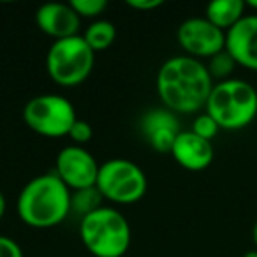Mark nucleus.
<instances>
[{"instance_id": "1", "label": "nucleus", "mask_w": 257, "mask_h": 257, "mask_svg": "<svg viewBox=\"0 0 257 257\" xmlns=\"http://www.w3.org/2000/svg\"><path fill=\"white\" fill-rule=\"evenodd\" d=\"M213 79L206 65L192 57H173L157 72V93L173 113H196L206 107Z\"/></svg>"}, {"instance_id": "2", "label": "nucleus", "mask_w": 257, "mask_h": 257, "mask_svg": "<svg viewBox=\"0 0 257 257\" xmlns=\"http://www.w3.org/2000/svg\"><path fill=\"white\" fill-rule=\"evenodd\" d=\"M16 210L30 227H55L71 213V190L55 173L36 176L22 189Z\"/></svg>"}, {"instance_id": "3", "label": "nucleus", "mask_w": 257, "mask_h": 257, "mask_svg": "<svg viewBox=\"0 0 257 257\" xmlns=\"http://www.w3.org/2000/svg\"><path fill=\"white\" fill-rule=\"evenodd\" d=\"M206 113L225 131H239L257 116V90L245 79L229 78L213 85Z\"/></svg>"}, {"instance_id": "4", "label": "nucleus", "mask_w": 257, "mask_h": 257, "mask_svg": "<svg viewBox=\"0 0 257 257\" xmlns=\"http://www.w3.org/2000/svg\"><path fill=\"white\" fill-rule=\"evenodd\" d=\"M79 238L93 257H121L131 245V225L118 210L100 206L81 218Z\"/></svg>"}, {"instance_id": "5", "label": "nucleus", "mask_w": 257, "mask_h": 257, "mask_svg": "<svg viewBox=\"0 0 257 257\" xmlns=\"http://www.w3.org/2000/svg\"><path fill=\"white\" fill-rule=\"evenodd\" d=\"M95 51L86 44L83 36L55 41L46 55V71L55 83L76 86L90 76L95 64Z\"/></svg>"}, {"instance_id": "6", "label": "nucleus", "mask_w": 257, "mask_h": 257, "mask_svg": "<svg viewBox=\"0 0 257 257\" xmlns=\"http://www.w3.org/2000/svg\"><path fill=\"white\" fill-rule=\"evenodd\" d=\"M95 187L100 196L111 203L133 204L147 192V176L133 161L111 159L100 164Z\"/></svg>"}, {"instance_id": "7", "label": "nucleus", "mask_w": 257, "mask_h": 257, "mask_svg": "<svg viewBox=\"0 0 257 257\" xmlns=\"http://www.w3.org/2000/svg\"><path fill=\"white\" fill-rule=\"evenodd\" d=\"M23 120L27 127L44 138L69 136L74 125L76 111L69 99L57 93H43L32 97L23 107Z\"/></svg>"}, {"instance_id": "8", "label": "nucleus", "mask_w": 257, "mask_h": 257, "mask_svg": "<svg viewBox=\"0 0 257 257\" xmlns=\"http://www.w3.org/2000/svg\"><path fill=\"white\" fill-rule=\"evenodd\" d=\"M99 168L100 166L88 150L71 145L62 148L57 155L55 175L67 185L69 190H83L95 187Z\"/></svg>"}, {"instance_id": "9", "label": "nucleus", "mask_w": 257, "mask_h": 257, "mask_svg": "<svg viewBox=\"0 0 257 257\" xmlns=\"http://www.w3.org/2000/svg\"><path fill=\"white\" fill-rule=\"evenodd\" d=\"M178 44L192 58H211L225 50V32L206 18H189L178 27Z\"/></svg>"}, {"instance_id": "10", "label": "nucleus", "mask_w": 257, "mask_h": 257, "mask_svg": "<svg viewBox=\"0 0 257 257\" xmlns=\"http://www.w3.org/2000/svg\"><path fill=\"white\" fill-rule=\"evenodd\" d=\"M225 51L238 65L257 71V15H245L225 32Z\"/></svg>"}, {"instance_id": "11", "label": "nucleus", "mask_w": 257, "mask_h": 257, "mask_svg": "<svg viewBox=\"0 0 257 257\" xmlns=\"http://www.w3.org/2000/svg\"><path fill=\"white\" fill-rule=\"evenodd\" d=\"M141 133L154 150L166 154L171 152L173 143L182 133V128L176 113L169 111L168 107H155L147 111L141 118Z\"/></svg>"}, {"instance_id": "12", "label": "nucleus", "mask_w": 257, "mask_h": 257, "mask_svg": "<svg viewBox=\"0 0 257 257\" xmlns=\"http://www.w3.org/2000/svg\"><path fill=\"white\" fill-rule=\"evenodd\" d=\"M36 23L41 29V32L53 37L55 41H60L79 36L78 30L81 25V18L71 8V4L48 2L37 9Z\"/></svg>"}, {"instance_id": "13", "label": "nucleus", "mask_w": 257, "mask_h": 257, "mask_svg": "<svg viewBox=\"0 0 257 257\" xmlns=\"http://www.w3.org/2000/svg\"><path fill=\"white\" fill-rule=\"evenodd\" d=\"M169 154L175 157L182 168L189 171H203L213 161V147L211 141L203 140L192 131H182L173 143Z\"/></svg>"}, {"instance_id": "14", "label": "nucleus", "mask_w": 257, "mask_h": 257, "mask_svg": "<svg viewBox=\"0 0 257 257\" xmlns=\"http://www.w3.org/2000/svg\"><path fill=\"white\" fill-rule=\"evenodd\" d=\"M243 13H245V2L243 0H213L206 6V16L204 18L220 30L227 32L245 16Z\"/></svg>"}, {"instance_id": "15", "label": "nucleus", "mask_w": 257, "mask_h": 257, "mask_svg": "<svg viewBox=\"0 0 257 257\" xmlns=\"http://www.w3.org/2000/svg\"><path fill=\"white\" fill-rule=\"evenodd\" d=\"M114 37H116V29L111 22L106 20H97L93 22L88 29L83 34V39L86 41L90 48L93 51H104L114 43Z\"/></svg>"}, {"instance_id": "16", "label": "nucleus", "mask_w": 257, "mask_h": 257, "mask_svg": "<svg viewBox=\"0 0 257 257\" xmlns=\"http://www.w3.org/2000/svg\"><path fill=\"white\" fill-rule=\"evenodd\" d=\"M100 199H102V196L97 190V187L74 190V194H71V211H76L83 218L85 215L100 208Z\"/></svg>"}, {"instance_id": "17", "label": "nucleus", "mask_w": 257, "mask_h": 257, "mask_svg": "<svg viewBox=\"0 0 257 257\" xmlns=\"http://www.w3.org/2000/svg\"><path fill=\"white\" fill-rule=\"evenodd\" d=\"M236 65L238 64L234 62V58H232L225 50H222L220 53L213 55V57L210 58L206 69H208V72H210L211 79L218 78L220 81H225V79H229V76L232 74Z\"/></svg>"}, {"instance_id": "18", "label": "nucleus", "mask_w": 257, "mask_h": 257, "mask_svg": "<svg viewBox=\"0 0 257 257\" xmlns=\"http://www.w3.org/2000/svg\"><path fill=\"white\" fill-rule=\"evenodd\" d=\"M69 4L78 13L79 18H97L107 8L106 0H71Z\"/></svg>"}, {"instance_id": "19", "label": "nucleus", "mask_w": 257, "mask_h": 257, "mask_svg": "<svg viewBox=\"0 0 257 257\" xmlns=\"http://www.w3.org/2000/svg\"><path fill=\"white\" fill-rule=\"evenodd\" d=\"M190 131H192L194 134H197L199 138H203V140L211 141L215 136H217V133L220 131V127H218V123L210 116V114L203 113V114H197L196 116V120H194L192 128H190Z\"/></svg>"}, {"instance_id": "20", "label": "nucleus", "mask_w": 257, "mask_h": 257, "mask_svg": "<svg viewBox=\"0 0 257 257\" xmlns=\"http://www.w3.org/2000/svg\"><path fill=\"white\" fill-rule=\"evenodd\" d=\"M92 136H93L92 125L85 120H76L74 125L71 127V131H69V138H71L72 143H74L76 147L86 145L90 140H92Z\"/></svg>"}, {"instance_id": "21", "label": "nucleus", "mask_w": 257, "mask_h": 257, "mask_svg": "<svg viewBox=\"0 0 257 257\" xmlns=\"http://www.w3.org/2000/svg\"><path fill=\"white\" fill-rule=\"evenodd\" d=\"M0 257H23V250L13 238L0 234Z\"/></svg>"}, {"instance_id": "22", "label": "nucleus", "mask_w": 257, "mask_h": 257, "mask_svg": "<svg viewBox=\"0 0 257 257\" xmlns=\"http://www.w3.org/2000/svg\"><path fill=\"white\" fill-rule=\"evenodd\" d=\"M164 4L162 0H128L127 6L134 8L138 11H148V9H157Z\"/></svg>"}, {"instance_id": "23", "label": "nucleus", "mask_w": 257, "mask_h": 257, "mask_svg": "<svg viewBox=\"0 0 257 257\" xmlns=\"http://www.w3.org/2000/svg\"><path fill=\"white\" fill-rule=\"evenodd\" d=\"M6 208H8V203H6V197H4V194L0 192V220H2V217H4V213H6Z\"/></svg>"}, {"instance_id": "24", "label": "nucleus", "mask_w": 257, "mask_h": 257, "mask_svg": "<svg viewBox=\"0 0 257 257\" xmlns=\"http://www.w3.org/2000/svg\"><path fill=\"white\" fill-rule=\"evenodd\" d=\"M252 239H253V245H255V248H257V222L252 227Z\"/></svg>"}, {"instance_id": "25", "label": "nucleus", "mask_w": 257, "mask_h": 257, "mask_svg": "<svg viewBox=\"0 0 257 257\" xmlns=\"http://www.w3.org/2000/svg\"><path fill=\"white\" fill-rule=\"evenodd\" d=\"M243 257H257V248H253V250H248V252H245V253H243Z\"/></svg>"}, {"instance_id": "26", "label": "nucleus", "mask_w": 257, "mask_h": 257, "mask_svg": "<svg viewBox=\"0 0 257 257\" xmlns=\"http://www.w3.org/2000/svg\"><path fill=\"white\" fill-rule=\"evenodd\" d=\"M246 6H250V8L255 9V11H257V0H250V2H248Z\"/></svg>"}]
</instances>
